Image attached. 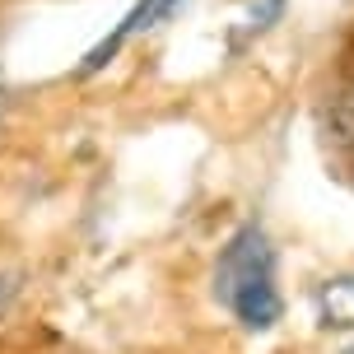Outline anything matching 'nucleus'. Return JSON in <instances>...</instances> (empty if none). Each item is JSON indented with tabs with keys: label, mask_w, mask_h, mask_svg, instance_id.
Masks as SVG:
<instances>
[{
	"label": "nucleus",
	"mask_w": 354,
	"mask_h": 354,
	"mask_svg": "<svg viewBox=\"0 0 354 354\" xmlns=\"http://www.w3.org/2000/svg\"><path fill=\"white\" fill-rule=\"evenodd\" d=\"M350 354H354V350H350Z\"/></svg>",
	"instance_id": "0eeeda50"
},
{
	"label": "nucleus",
	"mask_w": 354,
	"mask_h": 354,
	"mask_svg": "<svg viewBox=\"0 0 354 354\" xmlns=\"http://www.w3.org/2000/svg\"><path fill=\"white\" fill-rule=\"evenodd\" d=\"M173 5H177V0H136V5H131V15H126L122 24H117V28H112V33H107L103 42H98V47L84 56V75L103 71V66H107V61H112L117 52H122L131 37L145 33V28H154V24H159V19L173 10Z\"/></svg>",
	"instance_id": "f03ea898"
},
{
	"label": "nucleus",
	"mask_w": 354,
	"mask_h": 354,
	"mask_svg": "<svg viewBox=\"0 0 354 354\" xmlns=\"http://www.w3.org/2000/svg\"><path fill=\"white\" fill-rule=\"evenodd\" d=\"M326 131L336 145H354V88H336L326 103Z\"/></svg>",
	"instance_id": "20e7f679"
},
{
	"label": "nucleus",
	"mask_w": 354,
	"mask_h": 354,
	"mask_svg": "<svg viewBox=\"0 0 354 354\" xmlns=\"http://www.w3.org/2000/svg\"><path fill=\"white\" fill-rule=\"evenodd\" d=\"M313 308H317L322 326H331V331H350V326H354V275H331L326 284H317Z\"/></svg>",
	"instance_id": "7ed1b4c3"
},
{
	"label": "nucleus",
	"mask_w": 354,
	"mask_h": 354,
	"mask_svg": "<svg viewBox=\"0 0 354 354\" xmlns=\"http://www.w3.org/2000/svg\"><path fill=\"white\" fill-rule=\"evenodd\" d=\"M214 299L248 331H270L280 322L284 299L275 284V248L261 224H243L224 243L219 261H214Z\"/></svg>",
	"instance_id": "f257e3e1"
},
{
	"label": "nucleus",
	"mask_w": 354,
	"mask_h": 354,
	"mask_svg": "<svg viewBox=\"0 0 354 354\" xmlns=\"http://www.w3.org/2000/svg\"><path fill=\"white\" fill-rule=\"evenodd\" d=\"M284 5H289V0H257L248 10V19H243V33H266V28L284 15Z\"/></svg>",
	"instance_id": "39448f33"
},
{
	"label": "nucleus",
	"mask_w": 354,
	"mask_h": 354,
	"mask_svg": "<svg viewBox=\"0 0 354 354\" xmlns=\"http://www.w3.org/2000/svg\"><path fill=\"white\" fill-rule=\"evenodd\" d=\"M0 299H5V280H0Z\"/></svg>",
	"instance_id": "423d86ee"
}]
</instances>
